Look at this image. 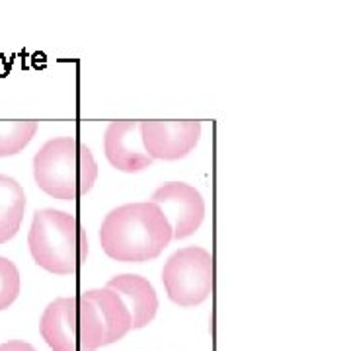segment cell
<instances>
[{
	"label": "cell",
	"instance_id": "obj_1",
	"mask_svg": "<svg viewBox=\"0 0 351 351\" xmlns=\"http://www.w3.org/2000/svg\"><path fill=\"white\" fill-rule=\"evenodd\" d=\"M172 228L151 201L127 203L106 215L100 228L104 252L117 262H149L170 244Z\"/></svg>",
	"mask_w": 351,
	"mask_h": 351
},
{
	"label": "cell",
	"instance_id": "obj_2",
	"mask_svg": "<svg viewBox=\"0 0 351 351\" xmlns=\"http://www.w3.org/2000/svg\"><path fill=\"white\" fill-rule=\"evenodd\" d=\"M98 176L94 154L73 137L47 141L34 158V178L39 189L55 199H78L92 189Z\"/></svg>",
	"mask_w": 351,
	"mask_h": 351
},
{
	"label": "cell",
	"instance_id": "obj_3",
	"mask_svg": "<svg viewBox=\"0 0 351 351\" xmlns=\"http://www.w3.org/2000/svg\"><path fill=\"white\" fill-rule=\"evenodd\" d=\"M27 244L39 267L57 276L76 274L88 258V239L73 215L57 209L36 211Z\"/></svg>",
	"mask_w": 351,
	"mask_h": 351
},
{
	"label": "cell",
	"instance_id": "obj_4",
	"mask_svg": "<svg viewBox=\"0 0 351 351\" xmlns=\"http://www.w3.org/2000/svg\"><path fill=\"white\" fill-rule=\"evenodd\" d=\"M39 330L53 351H96L104 346L100 316L84 293L51 302Z\"/></svg>",
	"mask_w": 351,
	"mask_h": 351
},
{
	"label": "cell",
	"instance_id": "obj_5",
	"mask_svg": "<svg viewBox=\"0 0 351 351\" xmlns=\"http://www.w3.org/2000/svg\"><path fill=\"white\" fill-rule=\"evenodd\" d=\"M213 258L199 246H188L172 254L162 269V283L170 301L186 308L205 301L213 291Z\"/></svg>",
	"mask_w": 351,
	"mask_h": 351
},
{
	"label": "cell",
	"instance_id": "obj_6",
	"mask_svg": "<svg viewBox=\"0 0 351 351\" xmlns=\"http://www.w3.org/2000/svg\"><path fill=\"white\" fill-rule=\"evenodd\" d=\"M151 203H154L172 228V239L191 237L205 219V201L197 189L182 182L164 184L152 193Z\"/></svg>",
	"mask_w": 351,
	"mask_h": 351
},
{
	"label": "cell",
	"instance_id": "obj_7",
	"mask_svg": "<svg viewBox=\"0 0 351 351\" xmlns=\"http://www.w3.org/2000/svg\"><path fill=\"white\" fill-rule=\"evenodd\" d=\"M201 121H141V138L152 160H180L195 149Z\"/></svg>",
	"mask_w": 351,
	"mask_h": 351
},
{
	"label": "cell",
	"instance_id": "obj_8",
	"mask_svg": "<svg viewBox=\"0 0 351 351\" xmlns=\"http://www.w3.org/2000/svg\"><path fill=\"white\" fill-rule=\"evenodd\" d=\"M104 149L110 164L121 172L133 174L152 164V158L143 147L141 121H112L106 129Z\"/></svg>",
	"mask_w": 351,
	"mask_h": 351
},
{
	"label": "cell",
	"instance_id": "obj_9",
	"mask_svg": "<svg viewBox=\"0 0 351 351\" xmlns=\"http://www.w3.org/2000/svg\"><path fill=\"white\" fill-rule=\"evenodd\" d=\"M121 299L125 308L131 314V328H145L151 324L158 311V297L154 287L141 276L123 274L110 279L106 285Z\"/></svg>",
	"mask_w": 351,
	"mask_h": 351
},
{
	"label": "cell",
	"instance_id": "obj_10",
	"mask_svg": "<svg viewBox=\"0 0 351 351\" xmlns=\"http://www.w3.org/2000/svg\"><path fill=\"white\" fill-rule=\"evenodd\" d=\"M84 295L94 302L98 311L104 326V346L119 341L131 330V314L125 308V304L108 287L90 289L84 291Z\"/></svg>",
	"mask_w": 351,
	"mask_h": 351
},
{
	"label": "cell",
	"instance_id": "obj_11",
	"mask_svg": "<svg viewBox=\"0 0 351 351\" xmlns=\"http://www.w3.org/2000/svg\"><path fill=\"white\" fill-rule=\"evenodd\" d=\"M25 213V193L22 186L10 178L0 174V244L16 237Z\"/></svg>",
	"mask_w": 351,
	"mask_h": 351
},
{
	"label": "cell",
	"instance_id": "obj_12",
	"mask_svg": "<svg viewBox=\"0 0 351 351\" xmlns=\"http://www.w3.org/2000/svg\"><path fill=\"white\" fill-rule=\"evenodd\" d=\"M38 131V121H0V158L24 151Z\"/></svg>",
	"mask_w": 351,
	"mask_h": 351
},
{
	"label": "cell",
	"instance_id": "obj_13",
	"mask_svg": "<svg viewBox=\"0 0 351 351\" xmlns=\"http://www.w3.org/2000/svg\"><path fill=\"white\" fill-rule=\"evenodd\" d=\"M20 295V271L8 258L0 256V311L8 308Z\"/></svg>",
	"mask_w": 351,
	"mask_h": 351
},
{
	"label": "cell",
	"instance_id": "obj_14",
	"mask_svg": "<svg viewBox=\"0 0 351 351\" xmlns=\"http://www.w3.org/2000/svg\"><path fill=\"white\" fill-rule=\"evenodd\" d=\"M0 351H36V348L29 346V343H25V341H20V339H14V341L2 343Z\"/></svg>",
	"mask_w": 351,
	"mask_h": 351
}]
</instances>
